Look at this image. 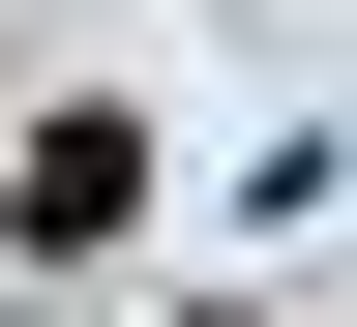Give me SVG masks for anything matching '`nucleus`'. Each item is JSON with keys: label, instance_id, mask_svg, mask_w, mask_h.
Masks as SVG:
<instances>
[{"label": "nucleus", "instance_id": "nucleus-1", "mask_svg": "<svg viewBox=\"0 0 357 327\" xmlns=\"http://www.w3.org/2000/svg\"><path fill=\"white\" fill-rule=\"evenodd\" d=\"M0 208H30V268H89L119 208H149V119H30V178H0Z\"/></svg>", "mask_w": 357, "mask_h": 327}]
</instances>
